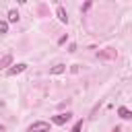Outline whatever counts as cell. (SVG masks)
I'll return each mask as SVG.
<instances>
[{
  "label": "cell",
  "instance_id": "cell-1",
  "mask_svg": "<svg viewBox=\"0 0 132 132\" xmlns=\"http://www.w3.org/2000/svg\"><path fill=\"white\" fill-rule=\"evenodd\" d=\"M27 132H50V124L47 122H41V120L39 122H33Z\"/></svg>",
  "mask_w": 132,
  "mask_h": 132
},
{
  "label": "cell",
  "instance_id": "cell-2",
  "mask_svg": "<svg viewBox=\"0 0 132 132\" xmlns=\"http://www.w3.org/2000/svg\"><path fill=\"white\" fill-rule=\"evenodd\" d=\"M70 118H72V113H70V111H66V113H56V116L52 118V122H54L56 126H64Z\"/></svg>",
  "mask_w": 132,
  "mask_h": 132
},
{
  "label": "cell",
  "instance_id": "cell-3",
  "mask_svg": "<svg viewBox=\"0 0 132 132\" xmlns=\"http://www.w3.org/2000/svg\"><path fill=\"white\" fill-rule=\"evenodd\" d=\"M116 50H111V47H107V50H101V52H97V58H101V60H116Z\"/></svg>",
  "mask_w": 132,
  "mask_h": 132
},
{
  "label": "cell",
  "instance_id": "cell-4",
  "mask_svg": "<svg viewBox=\"0 0 132 132\" xmlns=\"http://www.w3.org/2000/svg\"><path fill=\"white\" fill-rule=\"evenodd\" d=\"M25 68H27V64H23V62H21V64H14L12 68L6 70V76H16V74H21Z\"/></svg>",
  "mask_w": 132,
  "mask_h": 132
},
{
  "label": "cell",
  "instance_id": "cell-5",
  "mask_svg": "<svg viewBox=\"0 0 132 132\" xmlns=\"http://www.w3.org/2000/svg\"><path fill=\"white\" fill-rule=\"evenodd\" d=\"M62 72H66V64H56L50 68V74H62Z\"/></svg>",
  "mask_w": 132,
  "mask_h": 132
},
{
  "label": "cell",
  "instance_id": "cell-6",
  "mask_svg": "<svg viewBox=\"0 0 132 132\" xmlns=\"http://www.w3.org/2000/svg\"><path fill=\"white\" fill-rule=\"evenodd\" d=\"M56 14H58V19H60L62 23H68V14H66V10H64L62 6H58V8H56Z\"/></svg>",
  "mask_w": 132,
  "mask_h": 132
},
{
  "label": "cell",
  "instance_id": "cell-7",
  "mask_svg": "<svg viewBox=\"0 0 132 132\" xmlns=\"http://www.w3.org/2000/svg\"><path fill=\"white\" fill-rule=\"evenodd\" d=\"M118 116L124 118V120H130V118H132V111H130L128 107H120V109H118Z\"/></svg>",
  "mask_w": 132,
  "mask_h": 132
},
{
  "label": "cell",
  "instance_id": "cell-8",
  "mask_svg": "<svg viewBox=\"0 0 132 132\" xmlns=\"http://www.w3.org/2000/svg\"><path fill=\"white\" fill-rule=\"evenodd\" d=\"M10 64H12V56H10V54H6V56L0 60V68H6V66H10Z\"/></svg>",
  "mask_w": 132,
  "mask_h": 132
},
{
  "label": "cell",
  "instance_id": "cell-9",
  "mask_svg": "<svg viewBox=\"0 0 132 132\" xmlns=\"http://www.w3.org/2000/svg\"><path fill=\"white\" fill-rule=\"evenodd\" d=\"M16 21H19V12L16 10H10L8 12V23H16Z\"/></svg>",
  "mask_w": 132,
  "mask_h": 132
},
{
  "label": "cell",
  "instance_id": "cell-10",
  "mask_svg": "<svg viewBox=\"0 0 132 132\" xmlns=\"http://www.w3.org/2000/svg\"><path fill=\"white\" fill-rule=\"evenodd\" d=\"M8 33V21H0V35Z\"/></svg>",
  "mask_w": 132,
  "mask_h": 132
},
{
  "label": "cell",
  "instance_id": "cell-11",
  "mask_svg": "<svg viewBox=\"0 0 132 132\" xmlns=\"http://www.w3.org/2000/svg\"><path fill=\"white\" fill-rule=\"evenodd\" d=\"M80 130H82V120H78V122L72 126V130H70V132H80Z\"/></svg>",
  "mask_w": 132,
  "mask_h": 132
},
{
  "label": "cell",
  "instance_id": "cell-12",
  "mask_svg": "<svg viewBox=\"0 0 132 132\" xmlns=\"http://www.w3.org/2000/svg\"><path fill=\"white\" fill-rule=\"evenodd\" d=\"M66 39H68V35H62V37H60V39H58V43H60V45H62V43H66Z\"/></svg>",
  "mask_w": 132,
  "mask_h": 132
},
{
  "label": "cell",
  "instance_id": "cell-13",
  "mask_svg": "<svg viewBox=\"0 0 132 132\" xmlns=\"http://www.w3.org/2000/svg\"><path fill=\"white\" fill-rule=\"evenodd\" d=\"M113 132H120V128H113Z\"/></svg>",
  "mask_w": 132,
  "mask_h": 132
}]
</instances>
